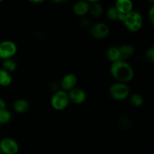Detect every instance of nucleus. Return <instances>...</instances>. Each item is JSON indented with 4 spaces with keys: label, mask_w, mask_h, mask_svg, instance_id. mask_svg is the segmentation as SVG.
Wrapping results in <instances>:
<instances>
[{
    "label": "nucleus",
    "mask_w": 154,
    "mask_h": 154,
    "mask_svg": "<svg viewBox=\"0 0 154 154\" xmlns=\"http://www.w3.org/2000/svg\"><path fill=\"white\" fill-rule=\"evenodd\" d=\"M110 72L116 81L123 84H126L132 81L135 75L131 65L125 60H122L111 63Z\"/></svg>",
    "instance_id": "obj_1"
},
{
    "label": "nucleus",
    "mask_w": 154,
    "mask_h": 154,
    "mask_svg": "<svg viewBox=\"0 0 154 154\" xmlns=\"http://www.w3.org/2000/svg\"><path fill=\"white\" fill-rule=\"evenodd\" d=\"M123 23L129 31L136 32L142 27L143 18L139 12L132 10L127 14L124 15Z\"/></svg>",
    "instance_id": "obj_2"
},
{
    "label": "nucleus",
    "mask_w": 154,
    "mask_h": 154,
    "mask_svg": "<svg viewBox=\"0 0 154 154\" xmlns=\"http://www.w3.org/2000/svg\"><path fill=\"white\" fill-rule=\"evenodd\" d=\"M129 87L126 84L115 83L109 88L110 96L116 101H123L129 96Z\"/></svg>",
    "instance_id": "obj_3"
},
{
    "label": "nucleus",
    "mask_w": 154,
    "mask_h": 154,
    "mask_svg": "<svg viewBox=\"0 0 154 154\" xmlns=\"http://www.w3.org/2000/svg\"><path fill=\"white\" fill-rule=\"evenodd\" d=\"M69 99L68 93L63 90H57L52 96L51 103L53 108L57 111H63L66 109L69 104Z\"/></svg>",
    "instance_id": "obj_4"
},
{
    "label": "nucleus",
    "mask_w": 154,
    "mask_h": 154,
    "mask_svg": "<svg viewBox=\"0 0 154 154\" xmlns=\"http://www.w3.org/2000/svg\"><path fill=\"white\" fill-rule=\"evenodd\" d=\"M17 47L16 44L10 40L2 41L0 42V59L2 60L12 59L17 54Z\"/></svg>",
    "instance_id": "obj_5"
},
{
    "label": "nucleus",
    "mask_w": 154,
    "mask_h": 154,
    "mask_svg": "<svg viewBox=\"0 0 154 154\" xmlns=\"http://www.w3.org/2000/svg\"><path fill=\"white\" fill-rule=\"evenodd\" d=\"M0 151L2 154H17L19 151V144L10 137L3 138L0 141Z\"/></svg>",
    "instance_id": "obj_6"
},
{
    "label": "nucleus",
    "mask_w": 154,
    "mask_h": 154,
    "mask_svg": "<svg viewBox=\"0 0 154 154\" xmlns=\"http://www.w3.org/2000/svg\"><path fill=\"white\" fill-rule=\"evenodd\" d=\"M90 32L94 38L104 39L109 35L110 28L105 23H97L92 26Z\"/></svg>",
    "instance_id": "obj_7"
},
{
    "label": "nucleus",
    "mask_w": 154,
    "mask_h": 154,
    "mask_svg": "<svg viewBox=\"0 0 154 154\" xmlns=\"http://www.w3.org/2000/svg\"><path fill=\"white\" fill-rule=\"evenodd\" d=\"M69 102L75 105H81L83 104L87 99L86 93L81 88L75 87L69 92H68Z\"/></svg>",
    "instance_id": "obj_8"
},
{
    "label": "nucleus",
    "mask_w": 154,
    "mask_h": 154,
    "mask_svg": "<svg viewBox=\"0 0 154 154\" xmlns=\"http://www.w3.org/2000/svg\"><path fill=\"white\" fill-rule=\"evenodd\" d=\"M77 83H78V78L76 75L74 74H67L62 78L60 81V87L62 90L68 93L76 87Z\"/></svg>",
    "instance_id": "obj_9"
},
{
    "label": "nucleus",
    "mask_w": 154,
    "mask_h": 154,
    "mask_svg": "<svg viewBox=\"0 0 154 154\" xmlns=\"http://www.w3.org/2000/svg\"><path fill=\"white\" fill-rule=\"evenodd\" d=\"M90 9V4L88 1L80 0L78 1L73 6V12L77 16L82 17L87 14Z\"/></svg>",
    "instance_id": "obj_10"
},
{
    "label": "nucleus",
    "mask_w": 154,
    "mask_h": 154,
    "mask_svg": "<svg viewBox=\"0 0 154 154\" xmlns=\"http://www.w3.org/2000/svg\"><path fill=\"white\" fill-rule=\"evenodd\" d=\"M114 7L118 10L120 14L126 15L132 11L133 3L131 0H117L115 2Z\"/></svg>",
    "instance_id": "obj_11"
},
{
    "label": "nucleus",
    "mask_w": 154,
    "mask_h": 154,
    "mask_svg": "<svg viewBox=\"0 0 154 154\" xmlns=\"http://www.w3.org/2000/svg\"><path fill=\"white\" fill-rule=\"evenodd\" d=\"M119 52L120 55V60H128L133 56L135 53V48L132 45L129 44H124L118 48Z\"/></svg>",
    "instance_id": "obj_12"
},
{
    "label": "nucleus",
    "mask_w": 154,
    "mask_h": 154,
    "mask_svg": "<svg viewBox=\"0 0 154 154\" xmlns=\"http://www.w3.org/2000/svg\"><path fill=\"white\" fill-rule=\"evenodd\" d=\"M29 102L23 99H19L13 103V108L18 114H25L29 110Z\"/></svg>",
    "instance_id": "obj_13"
},
{
    "label": "nucleus",
    "mask_w": 154,
    "mask_h": 154,
    "mask_svg": "<svg viewBox=\"0 0 154 154\" xmlns=\"http://www.w3.org/2000/svg\"><path fill=\"white\" fill-rule=\"evenodd\" d=\"M89 4H90V9H89V12L92 16L95 17H100L103 13V7L102 5L100 4L98 0H95V1H88Z\"/></svg>",
    "instance_id": "obj_14"
},
{
    "label": "nucleus",
    "mask_w": 154,
    "mask_h": 154,
    "mask_svg": "<svg viewBox=\"0 0 154 154\" xmlns=\"http://www.w3.org/2000/svg\"><path fill=\"white\" fill-rule=\"evenodd\" d=\"M107 16H108V19L111 20H119L121 21V22H123V17H124V15L120 14L114 6H111V7H110L108 9V11H107Z\"/></svg>",
    "instance_id": "obj_15"
},
{
    "label": "nucleus",
    "mask_w": 154,
    "mask_h": 154,
    "mask_svg": "<svg viewBox=\"0 0 154 154\" xmlns=\"http://www.w3.org/2000/svg\"><path fill=\"white\" fill-rule=\"evenodd\" d=\"M106 56L108 60L111 62V63L120 60V52L117 47H110L106 51Z\"/></svg>",
    "instance_id": "obj_16"
},
{
    "label": "nucleus",
    "mask_w": 154,
    "mask_h": 154,
    "mask_svg": "<svg viewBox=\"0 0 154 154\" xmlns=\"http://www.w3.org/2000/svg\"><path fill=\"white\" fill-rule=\"evenodd\" d=\"M12 83V77L11 73L6 72L4 69H0V86L1 87H8Z\"/></svg>",
    "instance_id": "obj_17"
},
{
    "label": "nucleus",
    "mask_w": 154,
    "mask_h": 154,
    "mask_svg": "<svg viewBox=\"0 0 154 154\" xmlns=\"http://www.w3.org/2000/svg\"><path fill=\"white\" fill-rule=\"evenodd\" d=\"M2 66V69L11 73L16 70L17 65L13 59H8V60H3Z\"/></svg>",
    "instance_id": "obj_18"
},
{
    "label": "nucleus",
    "mask_w": 154,
    "mask_h": 154,
    "mask_svg": "<svg viewBox=\"0 0 154 154\" xmlns=\"http://www.w3.org/2000/svg\"><path fill=\"white\" fill-rule=\"evenodd\" d=\"M12 120V114L7 108L0 111V125H6Z\"/></svg>",
    "instance_id": "obj_19"
},
{
    "label": "nucleus",
    "mask_w": 154,
    "mask_h": 154,
    "mask_svg": "<svg viewBox=\"0 0 154 154\" xmlns=\"http://www.w3.org/2000/svg\"><path fill=\"white\" fill-rule=\"evenodd\" d=\"M131 105L134 107H140L144 103V98L141 94L138 93H134L131 95L130 99H129Z\"/></svg>",
    "instance_id": "obj_20"
},
{
    "label": "nucleus",
    "mask_w": 154,
    "mask_h": 154,
    "mask_svg": "<svg viewBox=\"0 0 154 154\" xmlns=\"http://www.w3.org/2000/svg\"><path fill=\"white\" fill-rule=\"evenodd\" d=\"M132 120L130 119L127 118V117H123L120 119V127L123 128V129H129L132 127Z\"/></svg>",
    "instance_id": "obj_21"
},
{
    "label": "nucleus",
    "mask_w": 154,
    "mask_h": 154,
    "mask_svg": "<svg viewBox=\"0 0 154 154\" xmlns=\"http://www.w3.org/2000/svg\"><path fill=\"white\" fill-rule=\"evenodd\" d=\"M145 58L150 63H153L154 62V48L153 46L147 49L145 52Z\"/></svg>",
    "instance_id": "obj_22"
},
{
    "label": "nucleus",
    "mask_w": 154,
    "mask_h": 154,
    "mask_svg": "<svg viewBox=\"0 0 154 154\" xmlns=\"http://www.w3.org/2000/svg\"><path fill=\"white\" fill-rule=\"evenodd\" d=\"M148 17L149 20H150V22L151 23V25H153L154 23V6H151L150 9L149 10L148 12Z\"/></svg>",
    "instance_id": "obj_23"
},
{
    "label": "nucleus",
    "mask_w": 154,
    "mask_h": 154,
    "mask_svg": "<svg viewBox=\"0 0 154 154\" xmlns=\"http://www.w3.org/2000/svg\"><path fill=\"white\" fill-rule=\"evenodd\" d=\"M6 108V103L2 99L0 98V111H2L3 109H5Z\"/></svg>",
    "instance_id": "obj_24"
},
{
    "label": "nucleus",
    "mask_w": 154,
    "mask_h": 154,
    "mask_svg": "<svg viewBox=\"0 0 154 154\" xmlns=\"http://www.w3.org/2000/svg\"><path fill=\"white\" fill-rule=\"evenodd\" d=\"M32 2H34V3H41V2H43V1H42V0H38V1H32Z\"/></svg>",
    "instance_id": "obj_25"
},
{
    "label": "nucleus",
    "mask_w": 154,
    "mask_h": 154,
    "mask_svg": "<svg viewBox=\"0 0 154 154\" xmlns=\"http://www.w3.org/2000/svg\"><path fill=\"white\" fill-rule=\"evenodd\" d=\"M0 154H2V153H1V151H0Z\"/></svg>",
    "instance_id": "obj_26"
},
{
    "label": "nucleus",
    "mask_w": 154,
    "mask_h": 154,
    "mask_svg": "<svg viewBox=\"0 0 154 154\" xmlns=\"http://www.w3.org/2000/svg\"><path fill=\"white\" fill-rule=\"evenodd\" d=\"M2 2V0H0V2Z\"/></svg>",
    "instance_id": "obj_27"
},
{
    "label": "nucleus",
    "mask_w": 154,
    "mask_h": 154,
    "mask_svg": "<svg viewBox=\"0 0 154 154\" xmlns=\"http://www.w3.org/2000/svg\"><path fill=\"white\" fill-rule=\"evenodd\" d=\"M0 128H1V125H0Z\"/></svg>",
    "instance_id": "obj_28"
}]
</instances>
